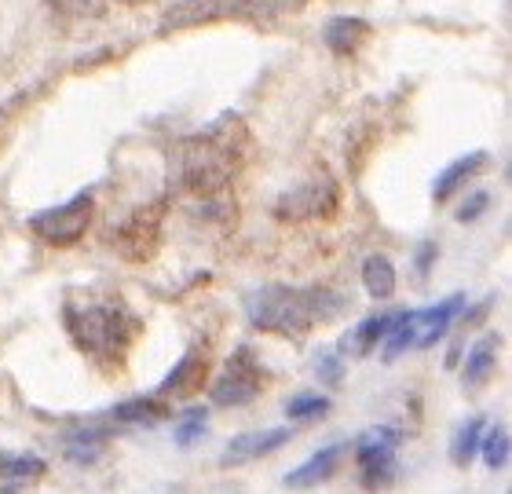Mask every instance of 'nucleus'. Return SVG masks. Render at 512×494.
I'll return each instance as SVG.
<instances>
[{
	"label": "nucleus",
	"mask_w": 512,
	"mask_h": 494,
	"mask_svg": "<svg viewBox=\"0 0 512 494\" xmlns=\"http://www.w3.org/2000/svg\"><path fill=\"white\" fill-rule=\"evenodd\" d=\"M249 147H253V132L242 121V114L227 110L216 121H209L202 132H194L187 140L176 143V187L191 194L198 202L227 194L238 169L246 165Z\"/></svg>",
	"instance_id": "1"
},
{
	"label": "nucleus",
	"mask_w": 512,
	"mask_h": 494,
	"mask_svg": "<svg viewBox=\"0 0 512 494\" xmlns=\"http://www.w3.org/2000/svg\"><path fill=\"white\" fill-rule=\"evenodd\" d=\"M344 301L330 290H293V286H264L246 297L249 326L278 337H304L315 323H326L341 312Z\"/></svg>",
	"instance_id": "2"
},
{
	"label": "nucleus",
	"mask_w": 512,
	"mask_h": 494,
	"mask_svg": "<svg viewBox=\"0 0 512 494\" xmlns=\"http://www.w3.org/2000/svg\"><path fill=\"white\" fill-rule=\"evenodd\" d=\"M63 323L77 348L99 359V363H118L128 352L132 337L139 333V323L118 301H85L81 308L66 304Z\"/></svg>",
	"instance_id": "3"
},
{
	"label": "nucleus",
	"mask_w": 512,
	"mask_h": 494,
	"mask_svg": "<svg viewBox=\"0 0 512 494\" xmlns=\"http://www.w3.org/2000/svg\"><path fill=\"white\" fill-rule=\"evenodd\" d=\"M92 209H96V202H92V191H81L74 194L70 202L55 205V209H41V213L30 216V231L41 242H48V246H74V242H81L88 231V224H92Z\"/></svg>",
	"instance_id": "4"
},
{
	"label": "nucleus",
	"mask_w": 512,
	"mask_h": 494,
	"mask_svg": "<svg viewBox=\"0 0 512 494\" xmlns=\"http://www.w3.org/2000/svg\"><path fill=\"white\" fill-rule=\"evenodd\" d=\"M165 209H169V202H165V198H154L150 205H139L136 213L114 227L110 242H114V249H118L121 257L132 260V264H143V260H150L158 253Z\"/></svg>",
	"instance_id": "5"
},
{
	"label": "nucleus",
	"mask_w": 512,
	"mask_h": 494,
	"mask_svg": "<svg viewBox=\"0 0 512 494\" xmlns=\"http://www.w3.org/2000/svg\"><path fill=\"white\" fill-rule=\"evenodd\" d=\"M260 392H264V366L256 363L253 348H238L227 359L224 374L216 377L213 388H209V399L216 407H246Z\"/></svg>",
	"instance_id": "6"
},
{
	"label": "nucleus",
	"mask_w": 512,
	"mask_h": 494,
	"mask_svg": "<svg viewBox=\"0 0 512 494\" xmlns=\"http://www.w3.org/2000/svg\"><path fill=\"white\" fill-rule=\"evenodd\" d=\"M337 183L319 172L311 176L308 183H300L293 191H286L275 202V216L278 220H293V224H304V220H330L337 213Z\"/></svg>",
	"instance_id": "7"
},
{
	"label": "nucleus",
	"mask_w": 512,
	"mask_h": 494,
	"mask_svg": "<svg viewBox=\"0 0 512 494\" xmlns=\"http://www.w3.org/2000/svg\"><path fill=\"white\" fill-rule=\"evenodd\" d=\"M399 432L392 425H381V429H370L359 440V480H363L366 491H388L395 484V447H399Z\"/></svg>",
	"instance_id": "8"
},
{
	"label": "nucleus",
	"mask_w": 512,
	"mask_h": 494,
	"mask_svg": "<svg viewBox=\"0 0 512 494\" xmlns=\"http://www.w3.org/2000/svg\"><path fill=\"white\" fill-rule=\"evenodd\" d=\"M264 4L271 0H180L176 8L165 11L161 30H187V26H202L216 19H260L267 15Z\"/></svg>",
	"instance_id": "9"
},
{
	"label": "nucleus",
	"mask_w": 512,
	"mask_h": 494,
	"mask_svg": "<svg viewBox=\"0 0 512 494\" xmlns=\"http://www.w3.org/2000/svg\"><path fill=\"white\" fill-rule=\"evenodd\" d=\"M461 312H465V293H450L447 301H439L436 308L410 312V333H414V344H410V348H432Z\"/></svg>",
	"instance_id": "10"
},
{
	"label": "nucleus",
	"mask_w": 512,
	"mask_h": 494,
	"mask_svg": "<svg viewBox=\"0 0 512 494\" xmlns=\"http://www.w3.org/2000/svg\"><path fill=\"white\" fill-rule=\"evenodd\" d=\"M205 377H209V352L191 348L180 363L172 366V374L158 385V399H191L202 392Z\"/></svg>",
	"instance_id": "11"
},
{
	"label": "nucleus",
	"mask_w": 512,
	"mask_h": 494,
	"mask_svg": "<svg viewBox=\"0 0 512 494\" xmlns=\"http://www.w3.org/2000/svg\"><path fill=\"white\" fill-rule=\"evenodd\" d=\"M293 429H267V432H246V436H235V440L227 443V451L220 462L224 465H246L253 458H267V454H275L278 447H286Z\"/></svg>",
	"instance_id": "12"
},
{
	"label": "nucleus",
	"mask_w": 512,
	"mask_h": 494,
	"mask_svg": "<svg viewBox=\"0 0 512 494\" xmlns=\"http://www.w3.org/2000/svg\"><path fill=\"white\" fill-rule=\"evenodd\" d=\"M487 165H491V154L487 151H472V154H465V158H458V162H450L447 169L436 176V183H432V198H436V205L450 202V198H454L476 172L487 169Z\"/></svg>",
	"instance_id": "13"
},
{
	"label": "nucleus",
	"mask_w": 512,
	"mask_h": 494,
	"mask_svg": "<svg viewBox=\"0 0 512 494\" xmlns=\"http://www.w3.org/2000/svg\"><path fill=\"white\" fill-rule=\"evenodd\" d=\"M370 33L374 26L366 19H355V15H337V19L326 22V30H322V41L330 48L333 55H355L370 41Z\"/></svg>",
	"instance_id": "14"
},
{
	"label": "nucleus",
	"mask_w": 512,
	"mask_h": 494,
	"mask_svg": "<svg viewBox=\"0 0 512 494\" xmlns=\"http://www.w3.org/2000/svg\"><path fill=\"white\" fill-rule=\"evenodd\" d=\"M341 458H344V447H341V443H333V447H322V451L311 454V458L304 465H300V469L286 473V487H293V491H304V487L326 484V480H330V476L337 473Z\"/></svg>",
	"instance_id": "15"
},
{
	"label": "nucleus",
	"mask_w": 512,
	"mask_h": 494,
	"mask_svg": "<svg viewBox=\"0 0 512 494\" xmlns=\"http://www.w3.org/2000/svg\"><path fill=\"white\" fill-rule=\"evenodd\" d=\"M498 341H502L498 333H487V337H480V341L472 344L469 359H465V374H461V381H465L469 392H480L494 377V366H498Z\"/></svg>",
	"instance_id": "16"
},
{
	"label": "nucleus",
	"mask_w": 512,
	"mask_h": 494,
	"mask_svg": "<svg viewBox=\"0 0 512 494\" xmlns=\"http://www.w3.org/2000/svg\"><path fill=\"white\" fill-rule=\"evenodd\" d=\"M395 315H399V312H381V315H370V319H363V323H359L352 330V337H344V348H341V352H348V348H352V355L374 352L377 344H381L384 337H388V330H392Z\"/></svg>",
	"instance_id": "17"
},
{
	"label": "nucleus",
	"mask_w": 512,
	"mask_h": 494,
	"mask_svg": "<svg viewBox=\"0 0 512 494\" xmlns=\"http://www.w3.org/2000/svg\"><path fill=\"white\" fill-rule=\"evenodd\" d=\"M44 473H48V465H44V458H37V454L0 451V480H4V484H33V480H41Z\"/></svg>",
	"instance_id": "18"
},
{
	"label": "nucleus",
	"mask_w": 512,
	"mask_h": 494,
	"mask_svg": "<svg viewBox=\"0 0 512 494\" xmlns=\"http://www.w3.org/2000/svg\"><path fill=\"white\" fill-rule=\"evenodd\" d=\"M107 454V436L96 429H77L66 436V458L74 465H96Z\"/></svg>",
	"instance_id": "19"
},
{
	"label": "nucleus",
	"mask_w": 512,
	"mask_h": 494,
	"mask_svg": "<svg viewBox=\"0 0 512 494\" xmlns=\"http://www.w3.org/2000/svg\"><path fill=\"white\" fill-rule=\"evenodd\" d=\"M363 286L374 301H388L395 293V268L388 257H370L363 264Z\"/></svg>",
	"instance_id": "20"
},
{
	"label": "nucleus",
	"mask_w": 512,
	"mask_h": 494,
	"mask_svg": "<svg viewBox=\"0 0 512 494\" xmlns=\"http://www.w3.org/2000/svg\"><path fill=\"white\" fill-rule=\"evenodd\" d=\"M114 418L128 421V425H158L161 418H169V407H165V399L150 396V399H128L114 410Z\"/></svg>",
	"instance_id": "21"
},
{
	"label": "nucleus",
	"mask_w": 512,
	"mask_h": 494,
	"mask_svg": "<svg viewBox=\"0 0 512 494\" xmlns=\"http://www.w3.org/2000/svg\"><path fill=\"white\" fill-rule=\"evenodd\" d=\"M483 429H487V421H483V418H469V421H465V425L454 432V443H450V462H454V465H469L472 458H476V451H480Z\"/></svg>",
	"instance_id": "22"
},
{
	"label": "nucleus",
	"mask_w": 512,
	"mask_h": 494,
	"mask_svg": "<svg viewBox=\"0 0 512 494\" xmlns=\"http://www.w3.org/2000/svg\"><path fill=\"white\" fill-rule=\"evenodd\" d=\"M322 414H330V399L319 396V392H300L286 403V418L289 421H311V418H322Z\"/></svg>",
	"instance_id": "23"
},
{
	"label": "nucleus",
	"mask_w": 512,
	"mask_h": 494,
	"mask_svg": "<svg viewBox=\"0 0 512 494\" xmlns=\"http://www.w3.org/2000/svg\"><path fill=\"white\" fill-rule=\"evenodd\" d=\"M483 443V462L491 469H505L509 465V429L505 425H494L487 429V436H480Z\"/></svg>",
	"instance_id": "24"
},
{
	"label": "nucleus",
	"mask_w": 512,
	"mask_h": 494,
	"mask_svg": "<svg viewBox=\"0 0 512 494\" xmlns=\"http://www.w3.org/2000/svg\"><path fill=\"white\" fill-rule=\"evenodd\" d=\"M205 421H209V414H205L202 407H191L187 414L180 418V425H176V432H172V440H176V447H194V443L205 436Z\"/></svg>",
	"instance_id": "25"
},
{
	"label": "nucleus",
	"mask_w": 512,
	"mask_h": 494,
	"mask_svg": "<svg viewBox=\"0 0 512 494\" xmlns=\"http://www.w3.org/2000/svg\"><path fill=\"white\" fill-rule=\"evenodd\" d=\"M52 4L74 19H99L107 11V0H52Z\"/></svg>",
	"instance_id": "26"
},
{
	"label": "nucleus",
	"mask_w": 512,
	"mask_h": 494,
	"mask_svg": "<svg viewBox=\"0 0 512 494\" xmlns=\"http://www.w3.org/2000/svg\"><path fill=\"white\" fill-rule=\"evenodd\" d=\"M487 205H491V194H487V191H476V194L469 198V202H465V205L458 209V220H461V224H472L476 216L487 213Z\"/></svg>",
	"instance_id": "27"
},
{
	"label": "nucleus",
	"mask_w": 512,
	"mask_h": 494,
	"mask_svg": "<svg viewBox=\"0 0 512 494\" xmlns=\"http://www.w3.org/2000/svg\"><path fill=\"white\" fill-rule=\"evenodd\" d=\"M319 377L326 381V385H341V359H337V355H322Z\"/></svg>",
	"instance_id": "28"
},
{
	"label": "nucleus",
	"mask_w": 512,
	"mask_h": 494,
	"mask_svg": "<svg viewBox=\"0 0 512 494\" xmlns=\"http://www.w3.org/2000/svg\"><path fill=\"white\" fill-rule=\"evenodd\" d=\"M436 242H421V246H417V275H421V279H428V271H432V260H436Z\"/></svg>",
	"instance_id": "29"
},
{
	"label": "nucleus",
	"mask_w": 512,
	"mask_h": 494,
	"mask_svg": "<svg viewBox=\"0 0 512 494\" xmlns=\"http://www.w3.org/2000/svg\"><path fill=\"white\" fill-rule=\"evenodd\" d=\"M121 4H150V0H121Z\"/></svg>",
	"instance_id": "30"
}]
</instances>
